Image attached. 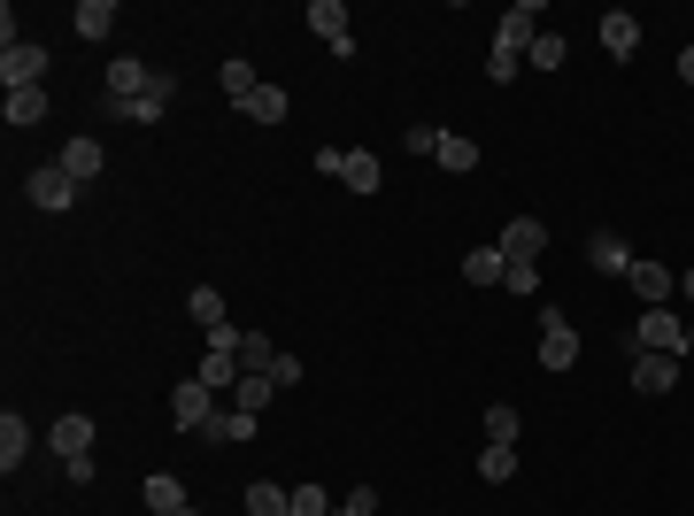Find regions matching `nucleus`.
I'll list each match as a JSON object with an SVG mask.
<instances>
[{
	"instance_id": "12",
	"label": "nucleus",
	"mask_w": 694,
	"mask_h": 516,
	"mask_svg": "<svg viewBox=\"0 0 694 516\" xmlns=\"http://www.w3.org/2000/svg\"><path fill=\"white\" fill-rule=\"evenodd\" d=\"M339 186H347V193H379V186H386L379 154H371V147H347V154H339Z\"/></svg>"
},
{
	"instance_id": "32",
	"label": "nucleus",
	"mask_w": 694,
	"mask_h": 516,
	"mask_svg": "<svg viewBox=\"0 0 694 516\" xmlns=\"http://www.w3.org/2000/svg\"><path fill=\"white\" fill-rule=\"evenodd\" d=\"M271 363H278L271 339H263V331H239V370H271Z\"/></svg>"
},
{
	"instance_id": "38",
	"label": "nucleus",
	"mask_w": 694,
	"mask_h": 516,
	"mask_svg": "<svg viewBox=\"0 0 694 516\" xmlns=\"http://www.w3.org/2000/svg\"><path fill=\"white\" fill-rule=\"evenodd\" d=\"M679 77H686V85H694V47H679Z\"/></svg>"
},
{
	"instance_id": "8",
	"label": "nucleus",
	"mask_w": 694,
	"mask_h": 516,
	"mask_svg": "<svg viewBox=\"0 0 694 516\" xmlns=\"http://www.w3.org/2000/svg\"><path fill=\"white\" fill-rule=\"evenodd\" d=\"M209 416H216V393H209L201 378H186V386H170V424H178V432H201Z\"/></svg>"
},
{
	"instance_id": "25",
	"label": "nucleus",
	"mask_w": 694,
	"mask_h": 516,
	"mask_svg": "<svg viewBox=\"0 0 694 516\" xmlns=\"http://www.w3.org/2000/svg\"><path fill=\"white\" fill-rule=\"evenodd\" d=\"M271 393H278V386H271V370H247V378L232 386V408H247V416H263V408H271Z\"/></svg>"
},
{
	"instance_id": "40",
	"label": "nucleus",
	"mask_w": 694,
	"mask_h": 516,
	"mask_svg": "<svg viewBox=\"0 0 694 516\" xmlns=\"http://www.w3.org/2000/svg\"><path fill=\"white\" fill-rule=\"evenodd\" d=\"M178 516H201V508H194V501H186V508H178Z\"/></svg>"
},
{
	"instance_id": "17",
	"label": "nucleus",
	"mask_w": 694,
	"mask_h": 516,
	"mask_svg": "<svg viewBox=\"0 0 694 516\" xmlns=\"http://www.w3.org/2000/svg\"><path fill=\"white\" fill-rule=\"evenodd\" d=\"M633 386L641 393H671L679 386V355H633Z\"/></svg>"
},
{
	"instance_id": "29",
	"label": "nucleus",
	"mask_w": 694,
	"mask_h": 516,
	"mask_svg": "<svg viewBox=\"0 0 694 516\" xmlns=\"http://www.w3.org/2000/svg\"><path fill=\"white\" fill-rule=\"evenodd\" d=\"M479 478H486V486H509V478H517V448H494V440H486V448H479Z\"/></svg>"
},
{
	"instance_id": "10",
	"label": "nucleus",
	"mask_w": 694,
	"mask_h": 516,
	"mask_svg": "<svg viewBox=\"0 0 694 516\" xmlns=\"http://www.w3.org/2000/svg\"><path fill=\"white\" fill-rule=\"evenodd\" d=\"M47 77V47L39 39H16L9 54H0V85H9V93H16V85H39Z\"/></svg>"
},
{
	"instance_id": "5",
	"label": "nucleus",
	"mask_w": 694,
	"mask_h": 516,
	"mask_svg": "<svg viewBox=\"0 0 694 516\" xmlns=\"http://www.w3.org/2000/svg\"><path fill=\"white\" fill-rule=\"evenodd\" d=\"M494 247H501V263H517V270H533L541 254H548V224H541V216H509V231H501Z\"/></svg>"
},
{
	"instance_id": "1",
	"label": "nucleus",
	"mask_w": 694,
	"mask_h": 516,
	"mask_svg": "<svg viewBox=\"0 0 694 516\" xmlns=\"http://www.w3.org/2000/svg\"><path fill=\"white\" fill-rule=\"evenodd\" d=\"M533 39H541V0H517V9L494 24V54H486V77H494V85H509L517 70H525Z\"/></svg>"
},
{
	"instance_id": "37",
	"label": "nucleus",
	"mask_w": 694,
	"mask_h": 516,
	"mask_svg": "<svg viewBox=\"0 0 694 516\" xmlns=\"http://www.w3.org/2000/svg\"><path fill=\"white\" fill-rule=\"evenodd\" d=\"M401 147H409V154H432V147H441V131H432V124H409Z\"/></svg>"
},
{
	"instance_id": "22",
	"label": "nucleus",
	"mask_w": 694,
	"mask_h": 516,
	"mask_svg": "<svg viewBox=\"0 0 694 516\" xmlns=\"http://www.w3.org/2000/svg\"><path fill=\"white\" fill-rule=\"evenodd\" d=\"M139 501H147V516H178V508H186V486H178V478H170V470H154Z\"/></svg>"
},
{
	"instance_id": "36",
	"label": "nucleus",
	"mask_w": 694,
	"mask_h": 516,
	"mask_svg": "<svg viewBox=\"0 0 694 516\" xmlns=\"http://www.w3.org/2000/svg\"><path fill=\"white\" fill-rule=\"evenodd\" d=\"M332 516H379V493H371V486H356V493H347Z\"/></svg>"
},
{
	"instance_id": "20",
	"label": "nucleus",
	"mask_w": 694,
	"mask_h": 516,
	"mask_svg": "<svg viewBox=\"0 0 694 516\" xmlns=\"http://www.w3.org/2000/svg\"><path fill=\"white\" fill-rule=\"evenodd\" d=\"M239 116H255V124H286V116H294V101L278 93V85H255V93L239 101Z\"/></svg>"
},
{
	"instance_id": "30",
	"label": "nucleus",
	"mask_w": 694,
	"mask_h": 516,
	"mask_svg": "<svg viewBox=\"0 0 694 516\" xmlns=\"http://www.w3.org/2000/svg\"><path fill=\"white\" fill-rule=\"evenodd\" d=\"M216 85H224V93H232V109H239V101H247V93H255L263 77H255V62H239V54H232V62L216 70Z\"/></svg>"
},
{
	"instance_id": "35",
	"label": "nucleus",
	"mask_w": 694,
	"mask_h": 516,
	"mask_svg": "<svg viewBox=\"0 0 694 516\" xmlns=\"http://www.w3.org/2000/svg\"><path fill=\"white\" fill-rule=\"evenodd\" d=\"M294 516H332V501H324V486H294Z\"/></svg>"
},
{
	"instance_id": "19",
	"label": "nucleus",
	"mask_w": 694,
	"mask_h": 516,
	"mask_svg": "<svg viewBox=\"0 0 694 516\" xmlns=\"http://www.w3.org/2000/svg\"><path fill=\"white\" fill-rule=\"evenodd\" d=\"M24 455H32V424L9 408V416H0V470L16 478V463H24Z\"/></svg>"
},
{
	"instance_id": "39",
	"label": "nucleus",
	"mask_w": 694,
	"mask_h": 516,
	"mask_svg": "<svg viewBox=\"0 0 694 516\" xmlns=\"http://www.w3.org/2000/svg\"><path fill=\"white\" fill-rule=\"evenodd\" d=\"M679 293H686V301H694V270H679Z\"/></svg>"
},
{
	"instance_id": "31",
	"label": "nucleus",
	"mask_w": 694,
	"mask_h": 516,
	"mask_svg": "<svg viewBox=\"0 0 694 516\" xmlns=\"http://www.w3.org/2000/svg\"><path fill=\"white\" fill-rule=\"evenodd\" d=\"M517 432H525V424H517V408L494 401V408H486V440H494V448H517Z\"/></svg>"
},
{
	"instance_id": "14",
	"label": "nucleus",
	"mask_w": 694,
	"mask_h": 516,
	"mask_svg": "<svg viewBox=\"0 0 694 516\" xmlns=\"http://www.w3.org/2000/svg\"><path fill=\"white\" fill-rule=\"evenodd\" d=\"M633 47H641V24H633L625 9H610V16H602V54H610V62H633Z\"/></svg>"
},
{
	"instance_id": "34",
	"label": "nucleus",
	"mask_w": 694,
	"mask_h": 516,
	"mask_svg": "<svg viewBox=\"0 0 694 516\" xmlns=\"http://www.w3.org/2000/svg\"><path fill=\"white\" fill-rule=\"evenodd\" d=\"M109 109H116L124 124H139V131H147V124H162V109H170V101H109Z\"/></svg>"
},
{
	"instance_id": "24",
	"label": "nucleus",
	"mask_w": 694,
	"mask_h": 516,
	"mask_svg": "<svg viewBox=\"0 0 694 516\" xmlns=\"http://www.w3.org/2000/svg\"><path fill=\"white\" fill-rule=\"evenodd\" d=\"M54 162L70 169V178H77V186H85V178H101V139H70V147H62Z\"/></svg>"
},
{
	"instance_id": "11",
	"label": "nucleus",
	"mask_w": 694,
	"mask_h": 516,
	"mask_svg": "<svg viewBox=\"0 0 694 516\" xmlns=\"http://www.w3.org/2000/svg\"><path fill=\"white\" fill-rule=\"evenodd\" d=\"M625 278H633V293H641L648 309H671V293H679V270H671V263H633Z\"/></svg>"
},
{
	"instance_id": "26",
	"label": "nucleus",
	"mask_w": 694,
	"mask_h": 516,
	"mask_svg": "<svg viewBox=\"0 0 694 516\" xmlns=\"http://www.w3.org/2000/svg\"><path fill=\"white\" fill-rule=\"evenodd\" d=\"M463 278H471V286H501V278H509L501 247H471V254H463Z\"/></svg>"
},
{
	"instance_id": "21",
	"label": "nucleus",
	"mask_w": 694,
	"mask_h": 516,
	"mask_svg": "<svg viewBox=\"0 0 694 516\" xmlns=\"http://www.w3.org/2000/svg\"><path fill=\"white\" fill-rule=\"evenodd\" d=\"M0 109H9V124H16V131H24V124H47V85H16V93L0 101Z\"/></svg>"
},
{
	"instance_id": "27",
	"label": "nucleus",
	"mask_w": 694,
	"mask_h": 516,
	"mask_svg": "<svg viewBox=\"0 0 694 516\" xmlns=\"http://www.w3.org/2000/svg\"><path fill=\"white\" fill-rule=\"evenodd\" d=\"M186 316H194L201 331H216V324H232V316H224V293H216V286H194V293H186Z\"/></svg>"
},
{
	"instance_id": "28",
	"label": "nucleus",
	"mask_w": 694,
	"mask_h": 516,
	"mask_svg": "<svg viewBox=\"0 0 694 516\" xmlns=\"http://www.w3.org/2000/svg\"><path fill=\"white\" fill-rule=\"evenodd\" d=\"M432 162H441V169H479V147H471L463 131H441V147H432Z\"/></svg>"
},
{
	"instance_id": "6",
	"label": "nucleus",
	"mask_w": 694,
	"mask_h": 516,
	"mask_svg": "<svg viewBox=\"0 0 694 516\" xmlns=\"http://www.w3.org/2000/svg\"><path fill=\"white\" fill-rule=\"evenodd\" d=\"M24 201L32 209H77V178H70L62 162H39L32 178H24Z\"/></svg>"
},
{
	"instance_id": "7",
	"label": "nucleus",
	"mask_w": 694,
	"mask_h": 516,
	"mask_svg": "<svg viewBox=\"0 0 694 516\" xmlns=\"http://www.w3.org/2000/svg\"><path fill=\"white\" fill-rule=\"evenodd\" d=\"M579 363V331L563 309H541V370H571Z\"/></svg>"
},
{
	"instance_id": "33",
	"label": "nucleus",
	"mask_w": 694,
	"mask_h": 516,
	"mask_svg": "<svg viewBox=\"0 0 694 516\" xmlns=\"http://www.w3.org/2000/svg\"><path fill=\"white\" fill-rule=\"evenodd\" d=\"M525 70H563V39H556V32H541V39H533V54H525Z\"/></svg>"
},
{
	"instance_id": "15",
	"label": "nucleus",
	"mask_w": 694,
	"mask_h": 516,
	"mask_svg": "<svg viewBox=\"0 0 694 516\" xmlns=\"http://www.w3.org/2000/svg\"><path fill=\"white\" fill-rule=\"evenodd\" d=\"M586 263L610 270V278H625V270H633V247H625L618 231H594V239H586Z\"/></svg>"
},
{
	"instance_id": "18",
	"label": "nucleus",
	"mask_w": 694,
	"mask_h": 516,
	"mask_svg": "<svg viewBox=\"0 0 694 516\" xmlns=\"http://www.w3.org/2000/svg\"><path fill=\"white\" fill-rule=\"evenodd\" d=\"M247 516H294V486L255 478V486H247Z\"/></svg>"
},
{
	"instance_id": "3",
	"label": "nucleus",
	"mask_w": 694,
	"mask_h": 516,
	"mask_svg": "<svg viewBox=\"0 0 694 516\" xmlns=\"http://www.w3.org/2000/svg\"><path fill=\"white\" fill-rule=\"evenodd\" d=\"M170 93H178V77H170V70H147L139 54L109 62V101H170Z\"/></svg>"
},
{
	"instance_id": "13",
	"label": "nucleus",
	"mask_w": 694,
	"mask_h": 516,
	"mask_svg": "<svg viewBox=\"0 0 694 516\" xmlns=\"http://www.w3.org/2000/svg\"><path fill=\"white\" fill-rule=\"evenodd\" d=\"M255 424H263V416H247V408H216V416L201 424V440H216V448H239V440H255Z\"/></svg>"
},
{
	"instance_id": "2",
	"label": "nucleus",
	"mask_w": 694,
	"mask_h": 516,
	"mask_svg": "<svg viewBox=\"0 0 694 516\" xmlns=\"http://www.w3.org/2000/svg\"><path fill=\"white\" fill-rule=\"evenodd\" d=\"M625 355H694V324H679L671 309H641L633 331H625Z\"/></svg>"
},
{
	"instance_id": "23",
	"label": "nucleus",
	"mask_w": 694,
	"mask_h": 516,
	"mask_svg": "<svg viewBox=\"0 0 694 516\" xmlns=\"http://www.w3.org/2000/svg\"><path fill=\"white\" fill-rule=\"evenodd\" d=\"M70 24H77V39H109L116 32V0H77Z\"/></svg>"
},
{
	"instance_id": "4",
	"label": "nucleus",
	"mask_w": 694,
	"mask_h": 516,
	"mask_svg": "<svg viewBox=\"0 0 694 516\" xmlns=\"http://www.w3.org/2000/svg\"><path fill=\"white\" fill-rule=\"evenodd\" d=\"M47 440H54V455H62V470H70L77 486L94 478V416H85V408H77V416H54Z\"/></svg>"
},
{
	"instance_id": "9",
	"label": "nucleus",
	"mask_w": 694,
	"mask_h": 516,
	"mask_svg": "<svg viewBox=\"0 0 694 516\" xmlns=\"http://www.w3.org/2000/svg\"><path fill=\"white\" fill-rule=\"evenodd\" d=\"M309 32L347 62V54H356V32H347V9H339V0H309Z\"/></svg>"
},
{
	"instance_id": "16",
	"label": "nucleus",
	"mask_w": 694,
	"mask_h": 516,
	"mask_svg": "<svg viewBox=\"0 0 694 516\" xmlns=\"http://www.w3.org/2000/svg\"><path fill=\"white\" fill-rule=\"evenodd\" d=\"M239 378H247V370H239L232 348H201V386H209V393H232Z\"/></svg>"
}]
</instances>
